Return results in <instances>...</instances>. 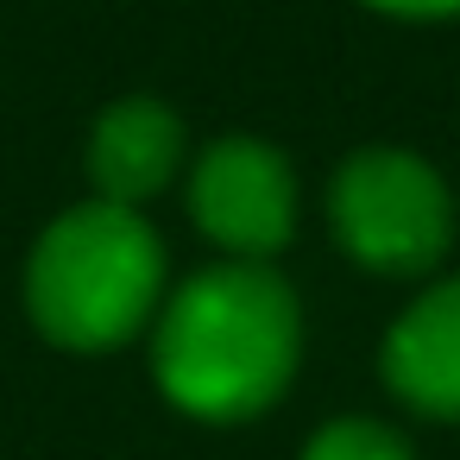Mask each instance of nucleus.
Wrapping results in <instances>:
<instances>
[{"instance_id":"f257e3e1","label":"nucleus","mask_w":460,"mask_h":460,"mask_svg":"<svg viewBox=\"0 0 460 460\" xmlns=\"http://www.w3.org/2000/svg\"><path fill=\"white\" fill-rule=\"evenodd\" d=\"M296 296L259 259L215 265L190 278L152 334V366L164 397L202 422H240L278 403L296 372Z\"/></svg>"},{"instance_id":"f03ea898","label":"nucleus","mask_w":460,"mask_h":460,"mask_svg":"<svg viewBox=\"0 0 460 460\" xmlns=\"http://www.w3.org/2000/svg\"><path fill=\"white\" fill-rule=\"evenodd\" d=\"M164 290V246L139 208L120 202H83L58 215L26 265V303L32 322L76 353H102L133 341Z\"/></svg>"},{"instance_id":"7ed1b4c3","label":"nucleus","mask_w":460,"mask_h":460,"mask_svg":"<svg viewBox=\"0 0 460 460\" xmlns=\"http://www.w3.org/2000/svg\"><path fill=\"white\" fill-rule=\"evenodd\" d=\"M328 221L347 259L410 278L441 265L447 234H454V202L447 183L403 146H372L353 152L334 183H328Z\"/></svg>"},{"instance_id":"20e7f679","label":"nucleus","mask_w":460,"mask_h":460,"mask_svg":"<svg viewBox=\"0 0 460 460\" xmlns=\"http://www.w3.org/2000/svg\"><path fill=\"white\" fill-rule=\"evenodd\" d=\"M196 227L234 259H271L296 227V177L265 139H215L190 177Z\"/></svg>"},{"instance_id":"39448f33","label":"nucleus","mask_w":460,"mask_h":460,"mask_svg":"<svg viewBox=\"0 0 460 460\" xmlns=\"http://www.w3.org/2000/svg\"><path fill=\"white\" fill-rule=\"evenodd\" d=\"M385 385L422 410L460 422V278L422 290L385 334Z\"/></svg>"},{"instance_id":"423d86ee","label":"nucleus","mask_w":460,"mask_h":460,"mask_svg":"<svg viewBox=\"0 0 460 460\" xmlns=\"http://www.w3.org/2000/svg\"><path fill=\"white\" fill-rule=\"evenodd\" d=\"M177 164H183V127L152 95L114 102L89 133V183L102 202L139 208L146 196H158L177 177Z\"/></svg>"},{"instance_id":"0eeeda50","label":"nucleus","mask_w":460,"mask_h":460,"mask_svg":"<svg viewBox=\"0 0 460 460\" xmlns=\"http://www.w3.org/2000/svg\"><path fill=\"white\" fill-rule=\"evenodd\" d=\"M303 460H416V454L397 429H385L372 416H341L303 447Z\"/></svg>"},{"instance_id":"6e6552de","label":"nucleus","mask_w":460,"mask_h":460,"mask_svg":"<svg viewBox=\"0 0 460 460\" xmlns=\"http://www.w3.org/2000/svg\"><path fill=\"white\" fill-rule=\"evenodd\" d=\"M366 7L403 13V20H447V13H460V0H366Z\"/></svg>"}]
</instances>
